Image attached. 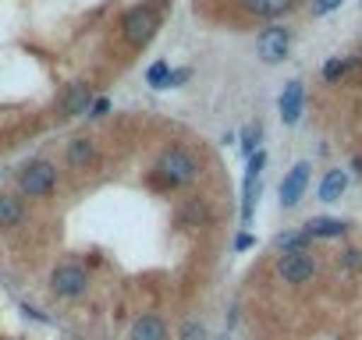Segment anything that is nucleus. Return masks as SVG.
I'll use <instances>...</instances> for the list:
<instances>
[{"label":"nucleus","instance_id":"f8f14e48","mask_svg":"<svg viewBox=\"0 0 362 340\" xmlns=\"http://www.w3.org/2000/svg\"><path fill=\"white\" fill-rule=\"evenodd\" d=\"M132 340H170V333H167L160 315H142L132 326Z\"/></svg>","mask_w":362,"mask_h":340},{"label":"nucleus","instance_id":"4468645a","mask_svg":"<svg viewBox=\"0 0 362 340\" xmlns=\"http://www.w3.org/2000/svg\"><path fill=\"white\" fill-rule=\"evenodd\" d=\"M344 188H348V174H344V170H327V178L320 185V199L323 202H337L344 195Z\"/></svg>","mask_w":362,"mask_h":340},{"label":"nucleus","instance_id":"b1692460","mask_svg":"<svg viewBox=\"0 0 362 340\" xmlns=\"http://www.w3.org/2000/svg\"><path fill=\"white\" fill-rule=\"evenodd\" d=\"M189 78H192V71L181 68V71H170V82H167V85H181V82H189Z\"/></svg>","mask_w":362,"mask_h":340},{"label":"nucleus","instance_id":"1a4fd4ad","mask_svg":"<svg viewBox=\"0 0 362 340\" xmlns=\"http://www.w3.org/2000/svg\"><path fill=\"white\" fill-rule=\"evenodd\" d=\"M267 156L263 152H252L249 159V174H245V199H242V220L249 224L252 220V206H256V195H259V170H263Z\"/></svg>","mask_w":362,"mask_h":340},{"label":"nucleus","instance_id":"a211bd4d","mask_svg":"<svg viewBox=\"0 0 362 340\" xmlns=\"http://www.w3.org/2000/svg\"><path fill=\"white\" fill-rule=\"evenodd\" d=\"M146 78H149L153 89H167V82H170V64H167V61H156V64L149 68Z\"/></svg>","mask_w":362,"mask_h":340},{"label":"nucleus","instance_id":"dca6fc26","mask_svg":"<svg viewBox=\"0 0 362 340\" xmlns=\"http://www.w3.org/2000/svg\"><path fill=\"white\" fill-rule=\"evenodd\" d=\"M206 220H210V210H206L199 199H192L185 210H181V217H177L181 227H199V224H206Z\"/></svg>","mask_w":362,"mask_h":340},{"label":"nucleus","instance_id":"0eeeda50","mask_svg":"<svg viewBox=\"0 0 362 340\" xmlns=\"http://www.w3.org/2000/svg\"><path fill=\"white\" fill-rule=\"evenodd\" d=\"M93 85H86V82H71L68 89H64V96H61V114L64 117H89V110H93Z\"/></svg>","mask_w":362,"mask_h":340},{"label":"nucleus","instance_id":"6ab92c4d","mask_svg":"<svg viewBox=\"0 0 362 340\" xmlns=\"http://www.w3.org/2000/svg\"><path fill=\"white\" fill-rule=\"evenodd\" d=\"M305 241H309L305 231H298V234H281V238H277V245H281L284 252H305Z\"/></svg>","mask_w":362,"mask_h":340},{"label":"nucleus","instance_id":"9b49d317","mask_svg":"<svg viewBox=\"0 0 362 340\" xmlns=\"http://www.w3.org/2000/svg\"><path fill=\"white\" fill-rule=\"evenodd\" d=\"M68 163H71L75 170L93 166V163H96V142H93V138H71V142H68Z\"/></svg>","mask_w":362,"mask_h":340},{"label":"nucleus","instance_id":"393cba45","mask_svg":"<svg viewBox=\"0 0 362 340\" xmlns=\"http://www.w3.org/2000/svg\"><path fill=\"white\" fill-rule=\"evenodd\" d=\"M107 110H110V99H96V103H93V110H89V117H103Z\"/></svg>","mask_w":362,"mask_h":340},{"label":"nucleus","instance_id":"f3484780","mask_svg":"<svg viewBox=\"0 0 362 340\" xmlns=\"http://www.w3.org/2000/svg\"><path fill=\"white\" fill-rule=\"evenodd\" d=\"M22 220V202L11 195H0V227H15Z\"/></svg>","mask_w":362,"mask_h":340},{"label":"nucleus","instance_id":"39448f33","mask_svg":"<svg viewBox=\"0 0 362 340\" xmlns=\"http://www.w3.org/2000/svg\"><path fill=\"white\" fill-rule=\"evenodd\" d=\"M277 277H281L284 284H291V287L309 284V280L316 277V259H313L309 252H284V255L277 259Z\"/></svg>","mask_w":362,"mask_h":340},{"label":"nucleus","instance_id":"aec40b11","mask_svg":"<svg viewBox=\"0 0 362 340\" xmlns=\"http://www.w3.org/2000/svg\"><path fill=\"white\" fill-rule=\"evenodd\" d=\"M351 64H355V61H341V57H334V61H327V64H323V78H327V82H337Z\"/></svg>","mask_w":362,"mask_h":340},{"label":"nucleus","instance_id":"ddd939ff","mask_svg":"<svg viewBox=\"0 0 362 340\" xmlns=\"http://www.w3.org/2000/svg\"><path fill=\"white\" fill-rule=\"evenodd\" d=\"M291 4H295V0H242V8H245L249 15H259V18H277V15H284Z\"/></svg>","mask_w":362,"mask_h":340},{"label":"nucleus","instance_id":"4be33fe9","mask_svg":"<svg viewBox=\"0 0 362 340\" xmlns=\"http://www.w3.org/2000/svg\"><path fill=\"white\" fill-rule=\"evenodd\" d=\"M256 138H259V124H252V128H245V135H242V149H245V152H252V145H256Z\"/></svg>","mask_w":362,"mask_h":340},{"label":"nucleus","instance_id":"5701e85b","mask_svg":"<svg viewBox=\"0 0 362 340\" xmlns=\"http://www.w3.org/2000/svg\"><path fill=\"white\" fill-rule=\"evenodd\" d=\"M181 336H185V340H203L206 333H203V326H196V322H189V326H185V333H181Z\"/></svg>","mask_w":362,"mask_h":340},{"label":"nucleus","instance_id":"2eb2a0df","mask_svg":"<svg viewBox=\"0 0 362 340\" xmlns=\"http://www.w3.org/2000/svg\"><path fill=\"white\" fill-rule=\"evenodd\" d=\"M344 231H348V224L344 220H330V217H316V220L305 224L309 238H341Z\"/></svg>","mask_w":362,"mask_h":340},{"label":"nucleus","instance_id":"f03ea898","mask_svg":"<svg viewBox=\"0 0 362 340\" xmlns=\"http://www.w3.org/2000/svg\"><path fill=\"white\" fill-rule=\"evenodd\" d=\"M54 185H57V166H54L50 159H33V163H25V166L18 170V188H22V195H29V199L50 195Z\"/></svg>","mask_w":362,"mask_h":340},{"label":"nucleus","instance_id":"7ed1b4c3","mask_svg":"<svg viewBox=\"0 0 362 340\" xmlns=\"http://www.w3.org/2000/svg\"><path fill=\"white\" fill-rule=\"evenodd\" d=\"M156 29H160V18H156L153 8H132V11L121 18V36H124V43L135 47V50L149 47L153 36H156Z\"/></svg>","mask_w":362,"mask_h":340},{"label":"nucleus","instance_id":"a878e982","mask_svg":"<svg viewBox=\"0 0 362 340\" xmlns=\"http://www.w3.org/2000/svg\"><path fill=\"white\" fill-rule=\"evenodd\" d=\"M344 266L358 269V266H362V252H355V248H351V252H344Z\"/></svg>","mask_w":362,"mask_h":340},{"label":"nucleus","instance_id":"9d476101","mask_svg":"<svg viewBox=\"0 0 362 340\" xmlns=\"http://www.w3.org/2000/svg\"><path fill=\"white\" fill-rule=\"evenodd\" d=\"M302 103H305L302 82H288L284 92H281V117H284V124H295L302 117Z\"/></svg>","mask_w":362,"mask_h":340},{"label":"nucleus","instance_id":"f257e3e1","mask_svg":"<svg viewBox=\"0 0 362 340\" xmlns=\"http://www.w3.org/2000/svg\"><path fill=\"white\" fill-rule=\"evenodd\" d=\"M199 178V163L189 149H181V145H170L160 152L156 166H153V174H149V185L153 188H163V192H174V188H185Z\"/></svg>","mask_w":362,"mask_h":340},{"label":"nucleus","instance_id":"6e6552de","mask_svg":"<svg viewBox=\"0 0 362 340\" xmlns=\"http://www.w3.org/2000/svg\"><path fill=\"white\" fill-rule=\"evenodd\" d=\"M305 185H309V163L302 159V163H295V166L288 170V178L281 181V206H284V210L298 206V199H302Z\"/></svg>","mask_w":362,"mask_h":340},{"label":"nucleus","instance_id":"423d86ee","mask_svg":"<svg viewBox=\"0 0 362 340\" xmlns=\"http://www.w3.org/2000/svg\"><path fill=\"white\" fill-rule=\"evenodd\" d=\"M288 47H291V36H288V29H281V25L267 29V32L256 40V50H259V61H263V64H281V61L288 57Z\"/></svg>","mask_w":362,"mask_h":340},{"label":"nucleus","instance_id":"412c9836","mask_svg":"<svg viewBox=\"0 0 362 340\" xmlns=\"http://www.w3.org/2000/svg\"><path fill=\"white\" fill-rule=\"evenodd\" d=\"M337 8H341V0H316L313 15H330V11H337Z\"/></svg>","mask_w":362,"mask_h":340},{"label":"nucleus","instance_id":"bb28decb","mask_svg":"<svg viewBox=\"0 0 362 340\" xmlns=\"http://www.w3.org/2000/svg\"><path fill=\"white\" fill-rule=\"evenodd\" d=\"M249 245H252V234H242V238H238V241H235V248H238V252H245V248H249Z\"/></svg>","mask_w":362,"mask_h":340},{"label":"nucleus","instance_id":"20e7f679","mask_svg":"<svg viewBox=\"0 0 362 340\" xmlns=\"http://www.w3.org/2000/svg\"><path fill=\"white\" fill-rule=\"evenodd\" d=\"M50 291L57 298H82L89 291V273L82 266H75V262H64V266H57L50 273Z\"/></svg>","mask_w":362,"mask_h":340}]
</instances>
